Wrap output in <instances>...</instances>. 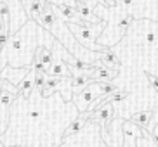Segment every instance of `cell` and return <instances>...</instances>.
<instances>
[{
  "label": "cell",
  "instance_id": "6",
  "mask_svg": "<svg viewBox=\"0 0 158 147\" xmlns=\"http://www.w3.org/2000/svg\"><path fill=\"white\" fill-rule=\"evenodd\" d=\"M153 138H155V142H156V145H158V126H155V130H153Z\"/></svg>",
  "mask_w": 158,
  "mask_h": 147
},
{
  "label": "cell",
  "instance_id": "4",
  "mask_svg": "<svg viewBox=\"0 0 158 147\" xmlns=\"http://www.w3.org/2000/svg\"><path fill=\"white\" fill-rule=\"evenodd\" d=\"M89 116H90V113H87L85 116H80V118H77V120H75L73 123H71L68 128H66L64 137H68V135H73V133H77V132H80V130L84 128V125L87 123V120H90Z\"/></svg>",
  "mask_w": 158,
  "mask_h": 147
},
{
  "label": "cell",
  "instance_id": "3",
  "mask_svg": "<svg viewBox=\"0 0 158 147\" xmlns=\"http://www.w3.org/2000/svg\"><path fill=\"white\" fill-rule=\"evenodd\" d=\"M18 88H19V92L23 93V97L26 99V97L31 93V90H35V73L28 74V76L18 85Z\"/></svg>",
  "mask_w": 158,
  "mask_h": 147
},
{
  "label": "cell",
  "instance_id": "2",
  "mask_svg": "<svg viewBox=\"0 0 158 147\" xmlns=\"http://www.w3.org/2000/svg\"><path fill=\"white\" fill-rule=\"evenodd\" d=\"M129 121H132L134 125H137L139 128H148L151 125V111H143V113H137L130 118Z\"/></svg>",
  "mask_w": 158,
  "mask_h": 147
},
{
  "label": "cell",
  "instance_id": "1",
  "mask_svg": "<svg viewBox=\"0 0 158 147\" xmlns=\"http://www.w3.org/2000/svg\"><path fill=\"white\" fill-rule=\"evenodd\" d=\"M49 76L66 78V76H73V74L68 71V66H66L63 61H56V62H52V68H51V71H49Z\"/></svg>",
  "mask_w": 158,
  "mask_h": 147
},
{
  "label": "cell",
  "instance_id": "7",
  "mask_svg": "<svg viewBox=\"0 0 158 147\" xmlns=\"http://www.w3.org/2000/svg\"><path fill=\"white\" fill-rule=\"evenodd\" d=\"M9 147H18V145H9Z\"/></svg>",
  "mask_w": 158,
  "mask_h": 147
},
{
  "label": "cell",
  "instance_id": "5",
  "mask_svg": "<svg viewBox=\"0 0 158 147\" xmlns=\"http://www.w3.org/2000/svg\"><path fill=\"white\" fill-rule=\"evenodd\" d=\"M132 23H134V18H132V16H125V18H122L120 21H118V31H120L122 37L127 33V30H129V26Z\"/></svg>",
  "mask_w": 158,
  "mask_h": 147
}]
</instances>
